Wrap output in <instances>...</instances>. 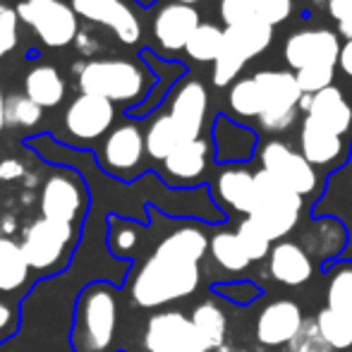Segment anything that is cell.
Returning a JSON list of instances; mask_svg holds the SVG:
<instances>
[{
  "instance_id": "d6986e66",
  "label": "cell",
  "mask_w": 352,
  "mask_h": 352,
  "mask_svg": "<svg viewBox=\"0 0 352 352\" xmlns=\"http://www.w3.org/2000/svg\"><path fill=\"white\" fill-rule=\"evenodd\" d=\"M254 175L250 166H218L213 173L209 190L211 199L223 213L250 216L254 206Z\"/></svg>"
},
{
  "instance_id": "f5cc1de1",
  "label": "cell",
  "mask_w": 352,
  "mask_h": 352,
  "mask_svg": "<svg viewBox=\"0 0 352 352\" xmlns=\"http://www.w3.org/2000/svg\"><path fill=\"white\" fill-rule=\"evenodd\" d=\"M338 36H343L345 41L352 38V17L345 19V22H338Z\"/></svg>"
},
{
  "instance_id": "74e56055",
  "label": "cell",
  "mask_w": 352,
  "mask_h": 352,
  "mask_svg": "<svg viewBox=\"0 0 352 352\" xmlns=\"http://www.w3.org/2000/svg\"><path fill=\"white\" fill-rule=\"evenodd\" d=\"M5 118L10 127H36L43 120V108L36 106L27 94H10Z\"/></svg>"
},
{
  "instance_id": "681fc988",
  "label": "cell",
  "mask_w": 352,
  "mask_h": 352,
  "mask_svg": "<svg viewBox=\"0 0 352 352\" xmlns=\"http://www.w3.org/2000/svg\"><path fill=\"white\" fill-rule=\"evenodd\" d=\"M326 10H329L331 19H336V22H345V19L352 17V0H329Z\"/></svg>"
},
{
  "instance_id": "9c48e42d",
  "label": "cell",
  "mask_w": 352,
  "mask_h": 352,
  "mask_svg": "<svg viewBox=\"0 0 352 352\" xmlns=\"http://www.w3.org/2000/svg\"><path fill=\"white\" fill-rule=\"evenodd\" d=\"M17 17L27 24L46 48H67L79 36V14L65 0H29L19 3Z\"/></svg>"
},
{
  "instance_id": "ab89813d",
  "label": "cell",
  "mask_w": 352,
  "mask_h": 352,
  "mask_svg": "<svg viewBox=\"0 0 352 352\" xmlns=\"http://www.w3.org/2000/svg\"><path fill=\"white\" fill-rule=\"evenodd\" d=\"M247 63L242 60L237 53L228 51L226 46H223V53L218 56V60L213 63V70H211V82L216 89H228L230 84H235L237 79H240L242 70H245Z\"/></svg>"
},
{
  "instance_id": "f1b7e54d",
  "label": "cell",
  "mask_w": 352,
  "mask_h": 352,
  "mask_svg": "<svg viewBox=\"0 0 352 352\" xmlns=\"http://www.w3.org/2000/svg\"><path fill=\"white\" fill-rule=\"evenodd\" d=\"M264 113V94L256 84L254 74L240 77L235 84L228 87V116L235 118L237 122L259 120Z\"/></svg>"
},
{
  "instance_id": "6f0895ef",
  "label": "cell",
  "mask_w": 352,
  "mask_h": 352,
  "mask_svg": "<svg viewBox=\"0 0 352 352\" xmlns=\"http://www.w3.org/2000/svg\"><path fill=\"white\" fill-rule=\"evenodd\" d=\"M19 3H29V0H17V5H19Z\"/></svg>"
},
{
  "instance_id": "4dcf8cb0",
  "label": "cell",
  "mask_w": 352,
  "mask_h": 352,
  "mask_svg": "<svg viewBox=\"0 0 352 352\" xmlns=\"http://www.w3.org/2000/svg\"><path fill=\"white\" fill-rule=\"evenodd\" d=\"M144 223L132 221L122 216H108V230H106V245L116 259L132 261L137 250L142 247V230Z\"/></svg>"
},
{
  "instance_id": "bcb514c9",
  "label": "cell",
  "mask_w": 352,
  "mask_h": 352,
  "mask_svg": "<svg viewBox=\"0 0 352 352\" xmlns=\"http://www.w3.org/2000/svg\"><path fill=\"white\" fill-rule=\"evenodd\" d=\"M19 324H22L19 302H8L0 295V345H5L19 333Z\"/></svg>"
},
{
  "instance_id": "f35d334b",
  "label": "cell",
  "mask_w": 352,
  "mask_h": 352,
  "mask_svg": "<svg viewBox=\"0 0 352 352\" xmlns=\"http://www.w3.org/2000/svg\"><path fill=\"white\" fill-rule=\"evenodd\" d=\"M211 292L218 297H223V300L232 302V305L247 307L264 295V287L256 285V283H252V280H226V283H213Z\"/></svg>"
},
{
  "instance_id": "52a82bcc",
  "label": "cell",
  "mask_w": 352,
  "mask_h": 352,
  "mask_svg": "<svg viewBox=\"0 0 352 352\" xmlns=\"http://www.w3.org/2000/svg\"><path fill=\"white\" fill-rule=\"evenodd\" d=\"M254 79L264 94V113L259 116V127L269 135H283L300 120L302 89L292 70H259Z\"/></svg>"
},
{
  "instance_id": "e0dca14e",
  "label": "cell",
  "mask_w": 352,
  "mask_h": 352,
  "mask_svg": "<svg viewBox=\"0 0 352 352\" xmlns=\"http://www.w3.org/2000/svg\"><path fill=\"white\" fill-rule=\"evenodd\" d=\"M209 89L201 79L187 77L170 91L168 101V116L177 125L185 142L204 137L206 116H209Z\"/></svg>"
},
{
  "instance_id": "603a6c76",
  "label": "cell",
  "mask_w": 352,
  "mask_h": 352,
  "mask_svg": "<svg viewBox=\"0 0 352 352\" xmlns=\"http://www.w3.org/2000/svg\"><path fill=\"white\" fill-rule=\"evenodd\" d=\"M269 276L285 287H300L311 280L316 266L297 240H280L269 254Z\"/></svg>"
},
{
  "instance_id": "7c38bea8",
  "label": "cell",
  "mask_w": 352,
  "mask_h": 352,
  "mask_svg": "<svg viewBox=\"0 0 352 352\" xmlns=\"http://www.w3.org/2000/svg\"><path fill=\"white\" fill-rule=\"evenodd\" d=\"M146 352H209L185 311L168 309L148 316L144 329Z\"/></svg>"
},
{
  "instance_id": "b9f144b4",
  "label": "cell",
  "mask_w": 352,
  "mask_h": 352,
  "mask_svg": "<svg viewBox=\"0 0 352 352\" xmlns=\"http://www.w3.org/2000/svg\"><path fill=\"white\" fill-rule=\"evenodd\" d=\"M285 348L287 352H333V348L324 340V336H321L314 319H305L300 333H297Z\"/></svg>"
},
{
  "instance_id": "d6a6232c",
  "label": "cell",
  "mask_w": 352,
  "mask_h": 352,
  "mask_svg": "<svg viewBox=\"0 0 352 352\" xmlns=\"http://www.w3.org/2000/svg\"><path fill=\"white\" fill-rule=\"evenodd\" d=\"M326 274V307L348 314L352 319V259H338L324 266Z\"/></svg>"
},
{
  "instance_id": "5bb4252c",
  "label": "cell",
  "mask_w": 352,
  "mask_h": 352,
  "mask_svg": "<svg viewBox=\"0 0 352 352\" xmlns=\"http://www.w3.org/2000/svg\"><path fill=\"white\" fill-rule=\"evenodd\" d=\"M297 148L319 173H336L352 161V142L326 130L309 116H302Z\"/></svg>"
},
{
  "instance_id": "484cf974",
  "label": "cell",
  "mask_w": 352,
  "mask_h": 352,
  "mask_svg": "<svg viewBox=\"0 0 352 352\" xmlns=\"http://www.w3.org/2000/svg\"><path fill=\"white\" fill-rule=\"evenodd\" d=\"M32 276L22 245L12 237L0 235V295H24L32 285Z\"/></svg>"
},
{
  "instance_id": "7a4b0ae2",
  "label": "cell",
  "mask_w": 352,
  "mask_h": 352,
  "mask_svg": "<svg viewBox=\"0 0 352 352\" xmlns=\"http://www.w3.org/2000/svg\"><path fill=\"white\" fill-rule=\"evenodd\" d=\"M77 87L82 94H94L113 106H125L127 111L142 106L156 87V74L142 60L130 58H94L77 63Z\"/></svg>"
},
{
  "instance_id": "f907efd6",
  "label": "cell",
  "mask_w": 352,
  "mask_h": 352,
  "mask_svg": "<svg viewBox=\"0 0 352 352\" xmlns=\"http://www.w3.org/2000/svg\"><path fill=\"white\" fill-rule=\"evenodd\" d=\"M338 70L343 72V77L352 82V38L343 41L340 46V56H338Z\"/></svg>"
},
{
  "instance_id": "db71d44e",
  "label": "cell",
  "mask_w": 352,
  "mask_h": 352,
  "mask_svg": "<svg viewBox=\"0 0 352 352\" xmlns=\"http://www.w3.org/2000/svg\"><path fill=\"white\" fill-rule=\"evenodd\" d=\"M5 106H8V96H5L3 87H0V132L5 130V125H8V118H5Z\"/></svg>"
},
{
  "instance_id": "8d00e7d4",
  "label": "cell",
  "mask_w": 352,
  "mask_h": 352,
  "mask_svg": "<svg viewBox=\"0 0 352 352\" xmlns=\"http://www.w3.org/2000/svg\"><path fill=\"white\" fill-rule=\"evenodd\" d=\"M235 235H237V240H240V245L245 247V252H247V256L252 259V264L269 259L271 250H274V242L269 240V235H266V232L261 230V228L256 226L250 216L242 218V221L237 223Z\"/></svg>"
},
{
  "instance_id": "60d3db41",
  "label": "cell",
  "mask_w": 352,
  "mask_h": 352,
  "mask_svg": "<svg viewBox=\"0 0 352 352\" xmlns=\"http://www.w3.org/2000/svg\"><path fill=\"white\" fill-rule=\"evenodd\" d=\"M336 72H338V67H333V65H314V67H305V70L295 72V77H297V84H300L302 94L314 96V94L333 87Z\"/></svg>"
},
{
  "instance_id": "277c9868",
  "label": "cell",
  "mask_w": 352,
  "mask_h": 352,
  "mask_svg": "<svg viewBox=\"0 0 352 352\" xmlns=\"http://www.w3.org/2000/svg\"><path fill=\"white\" fill-rule=\"evenodd\" d=\"M307 211V199L276 180L271 173L256 170L254 175V206L250 218L269 235V240H287L290 232L300 228V221Z\"/></svg>"
},
{
  "instance_id": "4fadbf2b",
  "label": "cell",
  "mask_w": 352,
  "mask_h": 352,
  "mask_svg": "<svg viewBox=\"0 0 352 352\" xmlns=\"http://www.w3.org/2000/svg\"><path fill=\"white\" fill-rule=\"evenodd\" d=\"M213 142L206 137L185 142L161 163V180L173 190H197L209 180Z\"/></svg>"
},
{
  "instance_id": "7402d4cb",
  "label": "cell",
  "mask_w": 352,
  "mask_h": 352,
  "mask_svg": "<svg viewBox=\"0 0 352 352\" xmlns=\"http://www.w3.org/2000/svg\"><path fill=\"white\" fill-rule=\"evenodd\" d=\"M297 242L305 247L314 266L324 271V266L333 264L343 256L345 247H348V228L333 216H319L307 223Z\"/></svg>"
},
{
  "instance_id": "ac0fdd59",
  "label": "cell",
  "mask_w": 352,
  "mask_h": 352,
  "mask_svg": "<svg viewBox=\"0 0 352 352\" xmlns=\"http://www.w3.org/2000/svg\"><path fill=\"white\" fill-rule=\"evenodd\" d=\"M74 12L98 27H106L125 46L142 41V22L125 0H72Z\"/></svg>"
},
{
  "instance_id": "cb8c5ba5",
  "label": "cell",
  "mask_w": 352,
  "mask_h": 352,
  "mask_svg": "<svg viewBox=\"0 0 352 352\" xmlns=\"http://www.w3.org/2000/svg\"><path fill=\"white\" fill-rule=\"evenodd\" d=\"M307 116L324 125L326 130L352 142V94L348 96L340 87L333 84V87L314 94Z\"/></svg>"
},
{
  "instance_id": "9a60e30c",
  "label": "cell",
  "mask_w": 352,
  "mask_h": 352,
  "mask_svg": "<svg viewBox=\"0 0 352 352\" xmlns=\"http://www.w3.org/2000/svg\"><path fill=\"white\" fill-rule=\"evenodd\" d=\"M340 36L331 29H297L283 43V60L287 70L300 72L314 65L338 67Z\"/></svg>"
},
{
  "instance_id": "7bdbcfd3",
  "label": "cell",
  "mask_w": 352,
  "mask_h": 352,
  "mask_svg": "<svg viewBox=\"0 0 352 352\" xmlns=\"http://www.w3.org/2000/svg\"><path fill=\"white\" fill-rule=\"evenodd\" d=\"M218 14H221V22L226 24V29L259 19L254 0H221L218 3Z\"/></svg>"
},
{
  "instance_id": "4316f807",
  "label": "cell",
  "mask_w": 352,
  "mask_h": 352,
  "mask_svg": "<svg viewBox=\"0 0 352 352\" xmlns=\"http://www.w3.org/2000/svg\"><path fill=\"white\" fill-rule=\"evenodd\" d=\"M24 94L32 98L36 106L58 108L65 101L67 82L63 72L53 65H34L32 70L24 74Z\"/></svg>"
},
{
  "instance_id": "83f0119b",
  "label": "cell",
  "mask_w": 352,
  "mask_h": 352,
  "mask_svg": "<svg viewBox=\"0 0 352 352\" xmlns=\"http://www.w3.org/2000/svg\"><path fill=\"white\" fill-rule=\"evenodd\" d=\"M271 41H274V27H269L261 19L226 29V48L237 53L245 63L259 58L271 46Z\"/></svg>"
},
{
  "instance_id": "836d02e7",
  "label": "cell",
  "mask_w": 352,
  "mask_h": 352,
  "mask_svg": "<svg viewBox=\"0 0 352 352\" xmlns=\"http://www.w3.org/2000/svg\"><path fill=\"white\" fill-rule=\"evenodd\" d=\"M209 256L213 264L226 274H245L252 266V259L247 256L245 247L240 245L235 230H218L211 235Z\"/></svg>"
},
{
  "instance_id": "5b68a950",
  "label": "cell",
  "mask_w": 352,
  "mask_h": 352,
  "mask_svg": "<svg viewBox=\"0 0 352 352\" xmlns=\"http://www.w3.org/2000/svg\"><path fill=\"white\" fill-rule=\"evenodd\" d=\"M79 242V228L70 223L38 218L24 230L22 252L36 278L58 276L70 266L72 252Z\"/></svg>"
},
{
  "instance_id": "ee69618b",
  "label": "cell",
  "mask_w": 352,
  "mask_h": 352,
  "mask_svg": "<svg viewBox=\"0 0 352 352\" xmlns=\"http://www.w3.org/2000/svg\"><path fill=\"white\" fill-rule=\"evenodd\" d=\"M19 43V17L17 10L0 0V58L10 56Z\"/></svg>"
},
{
  "instance_id": "d4e9b609",
  "label": "cell",
  "mask_w": 352,
  "mask_h": 352,
  "mask_svg": "<svg viewBox=\"0 0 352 352\" xmlns=\"http://www.w3.org/2000/svg\"><path fill=\"white\" fill-rule=\"evenodd\" d=\"M142 60L151 67V72L156 74L158 84L153 87V91L148 94V98L142 103V106L132 108V111H125L127 116H132V118H144V116H148L151 111H156V108L166 101L168 94L177 87V82H180V79L185 77V72H187V67L182 65V63L168 60V58H156V56H153V51H148V48H144V51H142Z\"/></svg>"
},
{
  "instance_id": "ba28073f",
  "label": "cell",
  "mask_w": 352,
  "mask_h": 352,
  "mask_svg": "<svg viewBox=\"0 0 352 352\" xmlns=\"http://www.w3.org/2000/svg\"><path fill=\"white\" fill-rule=\"evenodd\" d=\"M89 187L79 170L60 166L43 180L38 195V211L48 221L70 223L82 228V221L89 211Z\"/></svg>"
},
{
  "instance_id": "30bf717a",
  "label": "cell",
  "mask_w": 352,
  "mask_h": 352,
  "mask_svg": "<svg viewBox=\"0 0 352 352\" xmlns=\"http://www.w3.org/2000/svg\"><path fill=\"white\" fill-rule=\"evenodd\" d=\"M144 158H146L144 130L132 120L113 127L96 153L98 168L120 182L137 180V175L144 170Z\"/></svg>"
},
{
  "instance_id": "d590c367",
  "label": "cell",
  "mask_w": 352,
  "mask_h": 352,
  "mask_svg": "<svg viewBox=\"0 0 352 352\" xmlns=\"http://www.w3.org/2000/svg\"><path fill=\"white\" fill-rule=\"evenodd\" d=\"M316 326H319L321 336L326 343L333 348V352L352 350V319L348 314L331 309V307H321L314 316Z\"/></svg>"
},
{
  "instance_id": "1f68e13d",
  "label": "cell",
  "mask_w": 352,
  "mask_h": 352,
  "mask_svg": "<svg viewBox=\"0 0 352 352\" xmlns=\"http://www.w3.org/2000/svg\"><path fill=\"white\" fill-rule=\"evenodd\" d=\"M144 140H146V156L156 163H163L177 146L185 144V137L180 135L177 125L173 122V118L166 113H158L151 122H148L146 132H144Z\"/></svg>"
},
{
  "instance_id": "e575fe53",
  "label": "cell",
  "mask_w": 352,
  "mask_h": 352,
  "mask_svg": "<svg viewBox=\"0 0 352 352\" xmlns=\"http://www.w3.org/2000/svg\"><path fill=\"white\" fill-rule=\"evenodd\" d=\"M226 46V29H221L213 22H201L197 32L192 34L190 43H187L185 53L190 60L195 63H216L218 56L223 53Z\"/></svg>"
},
{
  "instance_id": "11a10c76",
  "label": "cell",
  "mask_w": 352,
  "mask_h": 352,
  "mask_svg": "<svg viewBox=\"0 0 352 352\" xmlns=\"http://www.w3.org/2000/svg\"><path fill=\"white\" fill-rule=\"evenodd\" d=\"M173 3H182V5H192L195 8L197 3H201V0H173Z\"/></svg>"
},
{
  "instance_id": "8fae6325",
  "label": "cell",
  "mask_w": 352,
  "mask_h": 352,
  "mask_svg": "<svg viewBox=\"0 0 352 352\" xmlns=\"http://www.w3.org/2000/svg\"><path fill=\"white\" fill-rule=\"evenodd\" d=\"M116 122V106L94 94H79L67 103L63 113V127L74 146H91L98 140H106Z\"/></svg>"
},
{
  "instance_id": "c3c4849f",
  "label": "cell",
  "mask_w": 352,
  "mask_h": 352,
  "mask_svg": "<svg viewBox=\"0 0 352 352\" xmlns=\"http://www.w3.org/2000/svg\"><path fill=\"white\" fill-rule=\"evenodd\" d=\"M74 48H77L82 56H96L101 51V41L96 38V34L91 32H79L77 41H74Z\"/></svg>"
},
{
  "instance_id": "6da1fadb",
  "label": "cell",
  "mask_w": 352,
  "mask_h": 352,
  "mask_svg": "<svg viewBox=\"0 0 352 352\" xmlns=\"http://www.w3.org/2000/svg\"><path fill=\"white\" fill-rule=\"evenodd\" d=\"M211 235L199 223H182L166 232L132 274L130 300L140 309H161L195 295L201 283V261L209 256Z\"/></svg>"
},
{
  "instance_id": "ffe728a7",
  "label": "cell",
  "mask_w": 352,
  "mask_h": 352,
  "mask_svg": "<svg viewBox=\"0 0 352 352\" xmlns=\"http://www.w3.org/2000/svg\"><path fill=\"white\" fill-rule=\"evenodd\" d=\"M199 24L201 14L197 12V8L182 3H166L153 17L151 34L163 56H170V53L185 51Z\"/></svg>"
},
{
  "instance_id": "f546056e",
  "label": "cell",
  "mask_w": 352,
  "mask_h": 352,
  "mask_svg": "<svg viewBox=\"0 0 352 352\" xmlns=\"http://www.w3.org/2000/svg\"><path fill=\"white\" fill-rule=\"evenodd\" d=\"M199 338L211 350H223L228 340V316L213 300H204L192 309L190 314Z\"/></svg>"
},
{
  "instance_id": "3957f363",
  "label": "cell",
  "mask_w": 352,
  "mask_h": 352,
  "mask_svg": "<svg viewBox=\"0 0 352 352\" xmlns=\"http://www.w3.org/2000/svg\"><path fill=\"white\" fill-rule=\"evenodd\" d=\"M118 333V297L111 280H91L74 300L72 352H113Z\"/></svg>"
},
{
  "instance_id": "9f6ffc18",
  "label": "cell",
  "mask_w": 352,
  "mask_h": 352,
  "mask_svg": "<svg viewBox=\"0 0 352 352\" xmlns=\"http://www.w3.org/2000/svg\"><path fill=\"white\" fill-rule=\"evenodd\" d=\"M307 3H311V5H329V0H307Z\"/></svg>"
},
{
  "instance_id": "7dc6e473",
  "label": "cell",
  "mask_w": 352,
  "mask_h": 352,
  "mask_svg": "<svg viewBox=\"0 0 352 352\" xmlns=\"http://www.w3.org/2000/svg\"><path fill=\"white\" fill-rule=\"evenodd\" d=\"M19 177H27V168L17 158H3L0 161V182H12Z\"/></svg>"
},
{
  "instance_id": "44dd1931",
  "label": "cell",
  "mask_w": 352,
  "mask_h": 352,
  "mask_svg": "<svg viewBox=\"0 0 352 352\" xmlns=\"http://www.w3.org/2000/svg\"><path fill=\"white\" fill-rule=\"evenodd\" d=\"M302 324H305V314H302V307L295 300H287V297L274 300L256 316V343L264 345V348H283L300 333Z\"/></svg>"
},
{
  "instance_id": "2e32d148",
  "label": "cell",
  "mask_w": 352,
  "mask_h": 352,
  "mask_svg": "<svg viewBox=\"0 0 352 352\" xmlns=\"http://www.w3.org/2000/svg\"><path fill=\"white\" fill-rule=\"evenodd\" d=\"M213 161L216 166H250L252 158L259 153V132L237 122L228 113H218L211 122Z\"/></svg>"
},
{
  "instance_id": "816d5d0a",
  "label": "cell",
  "mask_w": 352,
  "mask_h": 352,
  "mask_svg": "<svg viewBox=\"0 0 352 352\" xmlns=\"http://www.w3.org/2000/svg\"><path fill=\"white\" fill-rule=\"evenodd\" d=\"M14 230H17L14 216H3V221H0V232H3L5 237H10V235H14Z\"/></svg>"
},
{
  "instance_id": "8992f818",
  "label": "cell",
  "mask_w": 352,
  "mask_h": 352,
  "mask_svg": "<svg viewBox=\"0 0 352 352\" xmlns=\"http://www.w3.org/2000/svg\"><path fill=\"white\" fill-rule=\"evenodd\" d=\"M259 168L280 180L285 187L305 197L307 201H319L324 192V175L300 153V148H292L290 144L280 140H266L259 146Z\"/></svg>"
},
{
  "instance_id": "f6af8a7d",
  "label": "cell",
  "mask_w": 352,
  "mask_h": 352,
  "mask_svg": "<svg viewBox=\"0 0 352 352\" xmlns=\"http://www.w3.org/2000/svg\"><path fill=\"white\" fill-rule=\"evenodd\" d=\"M256 14H259L261 22H266L269 27H280L283 22H287L295 10L292 0H254Z\"/></svg>"
}]
</instances>
